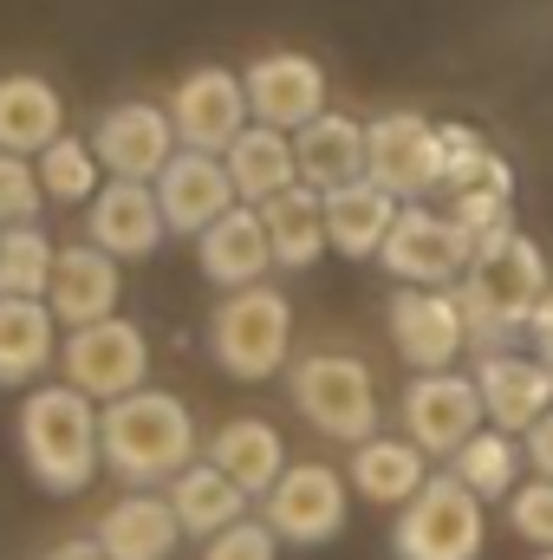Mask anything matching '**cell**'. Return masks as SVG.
<instances>
[{"label":"cell","mask_w":553,"mask_h":560,"mask_svg":"<svg viewBox=\"0 0 553 560\" xmlns=\"http://www.w3.org/2000/svg\"><path fill=\"white\" fill-rule=\"evenodd\" d=\"M98 436H105V469L125 482V489H156V482H176L189 463H196V418L176 392H131V398H111L98 411Z\"/></svg>","instance_id":"cell-1"},{"label":"cell","mask_w":553,"mask_h":560,"mask_svg":"<svg viewBox=\"0 0 553 560\" xmlns=\"http://www.w3.org/2000/svg\"><path fill=\"white\" fill-rule=\"evenodd\" d=\"M20 456L26 476L52 495H79L105 469V436H98V405L79 385H39L26 392L20 411Z\"/></svg>","instance_id":"cell-2"},{"label":"cell","mask_w":553,"mask_h":560,"mask_svg":"<svg viewBox=\"0 0 553 560\" xmlns=\"http://www.w3.org/2000/svg\"><path fill=\"white\" fill-rule=\"evenodd\" d=\"M541 293H548V261H541V248L521 229L502 235V242H489V248H475L469 275L456 287L462 319H469V339H482V346H502V339L528 332Z\"/></svg>","instance_id":"cell-3"},{"label":"cell","mask_w":553,"mask_h":560,"mask_svg":"<svg viewBox=\"0 0 553 560\" xmlns=\"http://www.w3.org/2000/svg\"><path fill=\"white\" fill-rule=\"evenodd\" d=\"M286 398L293 411L332 443H365L378 436V378L365 359L352 352H306L286 372Z\"/></svg>","instance_id":"cell-4"},{"label":"cell","mask_w":553,"mask_h":560,"mask_svg":"<svg viewBox=\"0 0 553 560\" xmlns=\"http://www.w3.org/2000/svg\"><path fill=\"white\" fill-rule=\"evenodd\" d=\"M286 346H293V306H286V293L268 287V280L261 287H235L215 306V319H209V352L242 385L274 378L280 365H286Z\"/></svg>","instance_id":"cell-5"},{"label":"cell","mask_w":553,"mask_h":560,"mask_svg":"<svg viewBox=\"0 0 553 560\" xmlns=\"http://www.w3.org/2000/svg\"><path fill=\"white\" fill-rule=\"evenodd\" d=\"M482 541H489V502L449 469L416 489L391 528L398 560H482Z\"/></svg>","instance_id":"cell-6"},{"label":"cell","mask_w":553,"mask_h":560,"mask_svg":"<svg viewBox=\"0 0 553 560\" xmlns=\"http://www.w3.org/2000/svg\"><path fill=\"white\" fill-rule=\"evenodd\" d=\"M59 372H66V385H79L92 405L131 398V392H143V378H150V339H143V326H131L125 313L92 319V326H66Z\"/></svg>","instance_id":"cell-7"},{"label":"cell","mask_w":553,"mask_h":560,"mask_svg":"<svg viewBox=\"0 0 553 560\" xmlns=\"http://www.w3.org/2000/svg\"><path fill=\"white\" fill-rule=\"evenodd\" d=\"M398 418H404V436L423 456L449 463L489 423V405H482L475 372H416L404 385V398H398Z\"/></svg>","instance_id":"cell-8"},{"label":"cell","mask_w":553,"mask_h":560,"mask_svg":"<svg viewBox=\"0 0 553 560\" xmlns=\"http://www.w3.org/2000/svg\"><path fill=\"white\" fill-rule=\"evenodd\" d=\"M365 176L385 183L398 202H416L443 183V125L416 112H385L365 125Z\"/></svg>","instance_id":"cell-9"},{"label":"cell","mask_w":553,"mask_h":560,"mask_svg":"<svg viewBox=\"0 0 553 560\" xmlns=\"http://www.w3.org/2000/svg\"><path fill=\"white\" fill-rule=\"evenodd\" d=\"M352 509V482L326 463H286L280 482L268 489V528L286 548H319L345 528Z\"/></svg>","instance_id":"cell-10"},{"label":"cell","mask_w":553,"mask_h":560,"mask_svg":"<svg viewBox=\"0 0 553 560\" xmlns=\"http://www.w3.org/2000/svg\"><path fill=\"white\" fill-rule=\"evenodd\" d=\"M378 261L404 287H449V280L469 275L475 242H469V229L449 209H404L398 229H391V242L378 248Z\"/></svg>","instance_id":"cell-11"},{"label":"cell","mask_w":553,"mask_h":560,"mask_svg":"<svg viewBox=\"0 0 553 560\" xmlns=\"http://www.w3.org/2000/svg\"><path fill=\"white\" fill-rule=\"evenodd\" d=\"M169 125H176V143L183 150H228L255 125V105H248V85L228 72V66H196L176 98H169Z\"/></svg>","instance_id":"cell-12"},{"label":"cell","mask_w":553,"mask_h":560,"mask_svg":"<svg viewBox=\"0 0 553 560\" xmlns=\"http://www.w3.org/2000/svg\"><path fill=\"white\" fill-rule=\"evenodd\" d=\"M469 346L462 300L449 287H404L391 293V352L416 372H449Z\"/></svg>","instance_id":"cell-13"},{"label":"cell","mask_w":553,"mask_h":560,"mask_svg":"<svg viewBox=\"0 0 553 560\" xmlns=\"http://www.w3.org/2000/svg\"><path fill=\"white\" fill-rule=\"evenodd\" d=\"M92 150L105 163V176H125V183H156L163 163L183 150L176 143V125H169V105H111L98 125H92Z\"/></svg>","instance_id":"cell-14"},{"label":"cell","mask_w":553,"mask_h":560,"mask_svg":"<svg viewBox=\"0 0 553 560\" xmlns=\"http://www.w3.org/2000/svg\"><path fill=\"white\" fill-rule=\"evenodd\" d=\"M242 85H248L255 125H274V131H306L326 112V66L306 52H261L242 72Z\"/></svg>","instance_id":"cell-15"},{"label":"cell","mask_w":553,"mask_h":560,"mask_svg":"<svg viewBox=\"0 0 553 560\" xmlns=\"http://www.w3.org/2000/svg\"><path fill=\"white\" fill-rule=\"evenodd\" d=\"M169 222H163V202H156V183H125L111 176L92 202H85V242H98L105 255L118 261H150L163 248Z\"/></svg>","instance_id":"cell-16"},{"label":"cell","mask_w":553,"mask_h":560,"mask_svg":"<svg viewBox=\"0 0 553 560\" xmlns=\"http://www.w3.org/2000/svg\"><path fill=\"white\" fill-rule=\"evenodd\" d=\"M156 202H163V222L169 235H202L215 215H228L242 196L228 183V163L215 150H176L156 176Z\"/></svg>","instance_id":"cell-17"},{"label":"cell","mask_w":553,"mask_h":560,"mask_svg":"<svg viewBox=\"0 0 553 560\" xmlns=\"http://www.w3.org/2000/svg\"><path fill=\"white\" fill-rule=\"evenodd\" d=\"M196 261H202V275L215 280L222 293L261 287V280L280 268L274 242H268V215H261L255 202H235L228 215H215V222L196 235Z\"/></svg>","instance_id":"cell-18"},{"label":"cell","mask_w":553,"mask_h":560,"mask_svg":"<svg viewBox=\"0 0 553 560\" xmlns=\"http://www.w3.org/2000/svg\"><path fill=\"white\" fill-rule=\"evenodd\" d=\"M475 385H482V405L489 423L508 430V436H528V423L553 411V365L548 359H521V352H482L475 359Z\"/></svg>","instance_id":"cell-19"},{"label":"cell","mask_w":553,"mask_h":560,"mask_svg":"<svg viewBox=\"0 0 553 560\" xmlns=\"http://www.w3.org/2000/svg\"><path fill=\"white\" fill-rule=\"evenodd\" d=\"M118 293H125L118 255H105L98 242H72V248H59V261H52V287H46V306L59 313V326L111 319V313H118Z\"/></svg>","instance_id":"cell-20"},{"label":"cell","mask_w":553,"mask_h":560,"mask_svg":"<svg viewBox=\"0 0 553 560\" xmlns=\"http://www.w3.org/2000/svg\"><path fill=\"white\" fill-rule=\"evenodd\" d=\"M398 215H404V202L385 183H372V176H358V183L326 196V229H332V248L345 261H378V248L391 242Z\"/></svg>","instance_id":"cell-21"},{"label":"cell","mask_w":553,"mask_h":560,"mask_svg":"<svg viewBox=\"0 0 553 560\" xmlns=\"http://www.w3.org/2000/svg\"><path fill=\"white\" fill-rule=\"evenodd\" d=\"M430 476L436 469H430V456L416 450L411 436H385V430L365 436V443H352V463H345V482L365 502H378V509H404Z\"/></svg>","instance_id":"cell-22"},{"label":"cell","mask_w":553,"mask_h":560,"mask_svg":"<svg viewBox=\"0 0 553 560\" xmlns=\"http://www.w3.org/2000/svg\"><path fill=\"white\" fill-rule=\"evenodd\" d=\"M59 359V313L46 300L0 293V385L20 392Z\"/></svg>","instance_id":"cell-23"},{"label":"cell","mask_w":553,"mask_h":560,"mask_svg":"<svg viewBox=\"0 0 553 560\" xmlns=\"http://www.w3.org/2000/svg\"><path fill=\"white\" fill-rule=\"evenodd\" d=\"M98 541H105V555L111 560H169L176 555V541H183V522H176L169 495H156V489H131L125 502L105 509Z\"/></svg>","instance_id":"cell-24"},{"label":"cell","mask_w":553,"mask_h":560,"mask_svg":"<svg viewBox=\"0 0 553 560\" xmlns=\"http://www.w3.org/2000/svg\"><path fill=\"white\" fill-rule=\"evenodd\" d=\"M293 156H299V183L332 196L365 176V125L345 112H319L306 131H293Z\"/></svg>","instance_id":"cell-25"},{"label":"cell","mask_w":553,"mask_h":560,"mask_svg":"<svg viewBox=\"0 0 553 560\" xmlns=\"http://www.w3.org/2000/svg\"><path fill=\"white\" fill-rule=\"evenodd\" d=\"M52 138H66V105L39 72H0V150L39 156Z\"/></svg>","instance_id":"cell-26"},{"label":"cell","mask_w":553,"mask_h":560,"mask_svg":"<svg viewBox=\"0 0 553 560\" xmlns=\"http://www.w3.org/2000/svg\"><path fill=\"white\" fill-rule=\"evenodd\" d=\"M222 163H228V183H235V196L242 202H274L280 189H293L299 183V156H293V131H274V125H248L242 138L222 150Z\"/></svg>","instance_id":"cell-27"},{"label":"cell","mask_w":553,"mask_h":560,"mask_svg":"<svg viewBox=\"0 0 553 560\" xmlns=\"http://www.w3.org/2000/svg\"><path fill=\"white\" fill-rule=\"evenodd\" d=\"M268 215V242H274L280 268H313L326 248H332V229H326V196L313 183H293L280 189L274 202H261Z\"/></svg>","instance_id":"cell-28"},{"label":"cell","mask_w":553,"mask_h":560,"mask_svg":"<svg viewBox=\"0 0 553 560\" xmlns=\"http://www.w3.org/2000/svg\"><path fill=\"white\" fill-rule=\"evenodd\" d=\"M169 509H176V522H183V535H222L228 522H242L248 515V489L228 476V469H215V463H189L176 482H169Z\"/></svg>","instance_id":"cell-29"},{"label":"cell","mask_w":553,"mask_h":560,"mask_svg":"<svg viewBox=\"0 0 553 560\" xmlns=\"http://www.w3.org/2000/svg\"><path fill=\"white\" fill-rule=\"evenodd\" d=\"M209 463L228 469L248 495H268L280 482V469H286V443L268 418H235L209 436Z\"/></svg>","instance_id":"cell-30"},{"label":"cell","mask_w":553,"mask_h":560,"mask_svg":"<svg viewBox=\"0 0 553 560\" xmlns=\"http://www.w3.org/2000/svg\"><path fill=\"white\" fill-rule=\"evenodd\" d=\"M443 202L456 196H508L515 202V170L508 156H495V143H482L462 125H443Z\"/></svg>","instance_id":"cell-31"},{"label":"cell","mask_w":553,"mask_h":560,"mask_svg":"<svg viewBox=\"0 0 553 560\" xmlns=\"http://www.w3.org/2000/svg\"><path fill=\"white\" fill-rule=\"evenodd\" d=\"M521 463H528V450H521L508 430L482 423V430L449 456V476H456V482H469L482 502H508V495L521 489Z\"/></svg>","instance_id":"cell-32"},{"label":"cell","mask_w":553,"mask_h":560,"mask_svg":"<svg viewBox=\"0 0 553 560\" xmlns=\"http://www.w3.org/2000/svg\"><path fill=\"white\" fill-rule=\"evenodd\" d=\"M33 170H39L46 202H59V209H85L105 189V163H98L92 138H52L33 156Z\"/></svg>","instance_id":"cell-33"},{"label":"cell","mask_w":553,"mask_h":560,"mask_svg":"<svg viewBox=\"0 0 553 560\" xmlns=\"http://www.w3.org/2000/svg\"><path fill=\"white\" fill-rule=\"evenodd\" d=\"M52 261H59V248L46 242L39 222H13V229H0V293L46 300V287H52Z\"/></svg>","instance_id":"cell-34"},{"label":"cell","mask_w":553,"mask_h":560,"mask_svg":"<svg viewBox=\"0 0 553 560\" xmlns=\"http://www.w3.org/2000/svg\"><path fill=\"white\" fill-rule=\"evenodd\" d=\"M39 202H46L39 170H33L26 156L0 150V229H13V222H39Z\"/></svg>","instance_id":"cell-35"},{"label":"cell","mask_w":553,"mask_h":560,"mask_svg":"<svg viewBox=\"0 0 553 560\" xmlns=\"http://www.w3.org/2000/svg\"><path fill=\"white\" fill-rule=\"evenodd\" d=\"M508 528L548 555L553 548V476H534V482H521V489L508 495Z\"/></svg>","instance_id":"cell-36"},{"label":"cell","mask_w":553,"mask_h":560,"mask_svg":"<svg viewBox=\"0 0 553 560\" xmlns=\"http://www.w3.org/2000/svg\"><path fill=\"white\" fill-rule=\"evenodd\" d=\"M280 555V535L268 528V522H228L222 535H209V548H202V560H274Z\"/></svg>","instance_id":"cell-37"},{"label":"cell","mask_w":553,"mask_h":560,"mask_svg":"<svg viewBox=\"0 0 553 560\" xmlns=\"http://www.w3.org/2000/svg\"><path fill=\"white\" fill-rule=\"evenodd\" d=\"M521 450H528V469H534V476H553V411H548V418L528 423Z\"/></svg>","instance_id":"cell-38"},{"label":"cell","mask_w":553,"mask_h":560,"mask_svg":"<svg viewBox=\"0 0 553 560\" xmlns=\"http://www.w3.org/2000/svg\"><path fill=\"white\" fill-rule=\"evenodd\" d=\"M39 560H111V555H105V541H98V535H72V541L46 548Z\"/></svg>","instance_id":"cell-39"},{"label":"cell","mask_w":553,"mask_h":560,"mask_svg":"<svg viewBox=\"0 0 553 560\" xmlns=\"http://www.w3.org/2000/svg\"><path fill=\"white\" fill-rule=\"evenodd\" d=\"M528 332H534V346H541V359L553 365V287L541 293V306H534V319H528Z\"/></svg>","instance_id":"cell-40"},{"label":"cell","mask_w":553,"mask_h":560,"mask_svg":"<svg viewBox=\"0 0 553 560\" xmlns=\"http://www.w3.org/2000/svg\"><path fill=\"white\" fill-rule=\"evenodd\" d=\"M541 560H553V548H548V555H541Z\"/></svg>","instance_id":"cell-41"}]
</instances>
